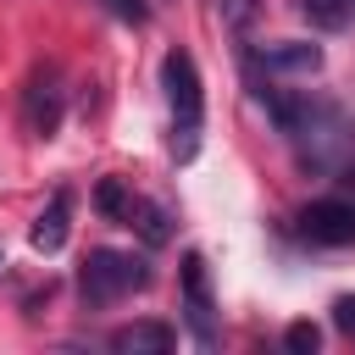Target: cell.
<instances>
[{"instance_id": "cell-1", "label": "cell", "mask_w": 355, "mask_h": 355, "mask_svg": "<svg viewBox=\"0 0 355 355\" xmlns=\"http://www.w3.org/2000/svg\"><path fill=\"white\" fill-rule=\"evenodd\" d=\"M266 105V116L277 122V133L294 144V155L316 172H338L355 150V122L349 111L327 105V100H311V94H283V89H261L255 94Z\"/></svg>"}, {"instance_id": "cell-14", "label": "cell", "mask_w": 355, "mask_h": 355, "mask_svg": "<svg viewBox=\"0 0 355 355\" xmlns=\"http://www.w3.org/2000/svg\"><path fill=\"white\" fill-rule=\"evenodd\" d=\"M216 11H222V17H227V22L239 28V33H244V28L255 22V0H216Z\"/></svg>"}, {"instance_id": "cell-7", "label": "cell", "mask_w": 355, "mask_h": 355, "mask_svg": "<svg viewBox=\"0 0 355 355\" xmlns=\"http://www.w3.org/2000/svg\"><path fill=\"white\" fill-rule=\"evenodd\" d=\"M172 344H178V333L166 322H128V327L111 333V349L116 355H166Z\"/></svg>"}, {"instance_id": "cell-4", "label": "cell", "mask_w": 355, "mask_h": 355, "mask_svg": "<svg viewBox=\"0 0 355 355\" xmlns=\"http://www.w3.org/2000/svg\"><path fill=\"white\" fill-rule=\"evenodd\" d=\"M183 322H189V333H194V344H216L222 333H216V300H211V277H205V261L189 250L183 255Z\"/></svg>"}, {"instance_id": "cell-13", "label": "cell", "mask_w": 355, "mask_h": 355, "mask_svg": "<svg viewBox=\"0 0 355 355\" xmlns=\"http://www.w3.org/2000/svg\"><path fill=\"white\" fill-rule=\"evenodd\" d=\"M316 344H322V327H316V322H288L283 349H294V355H316Z\"/></svg>"}, {"instance_id": "cell-9", "label": "cell", "mask_w": 355, "mask_h": 355, "mask_svg": "<svg viewBox=\"0 0 355 355\" xmlns=\"http://www.w3.org/2000/svg\"><path fill=\"white\" fill-rule=\"evenodd\" d=\"M67 216H72V200H67V189H55L50 205L39 211V222H33V244H39L44 255H55V250L67 244V227H72Z\"/></svg>"}, {"instance_id": "cell-11", "label": "cell", "mask_w": 355, "mask_h": 355, "mask_svg": "<svg viewBox=\"0 0 355 355\" xmlns=\"http://www.w3.org/2000/svg\"><path fill=\"white\" fill-rule=\"evenodd\" d=\"M166 222H172V216H166L161 205H150V200H139V194H133V205H128V227H139V233H144V244H166V239H172V227H166Z\"/></svg>"}, {"instance_id": "cell-3", "label": "cell", "mask_w": 355, "mask_h": 355, "mask_svg": "<svg viewBox=\"0 0 355 355\" xmlns=\"http://www.w3.org/2000/svg\"><path fill=\"white\" fill-rule=\"evenodd\" d=\"M133 288H150V261L144 255H128V250H89L83 272H78V294L89 311H105L116 305L122 294Z\"/></svg>"}, {"instance_id": "cell-10", "label": "cell", "mask_w": 355, "mask_h": 355, "mask_svg": "<svg viewBox=\"0 0 355 355\" xmlns=\"http://www.w3.org/2000/svg\"><path fill=\"white\" fill-rule=\"evenodd\" d=\"M294 6H300V17H305L311 28H322V33L355 28V0H294Z\"/></svg>"}, {"instance_id": "cell-12", "label": "cell", "mask_w": 355, "mask_h": 355, "mask_svg": "<svg viewBox=\"0 0 355 355\" xmlns=\"http://www.w3.org/2000/svg\"><path fill=\"white\" fill-rule=\"evenodd\" d=\"M94 205H100V211H105L111 222H128V205H133V194H128V189H122L116 178H105V183L94 189Z\"/></svg>"}, {"instance_id": "cell-5", "label": "cell", "mask_w": 355, "mask_h": 355, "mask_svg": "<svg viewBox=\"0 0 355 355\" xmlns=\"http://www.w3.org/2000/svg\"><path fill=\"white\" fill-rule=\"evenodd\" d=\"M300 233L311 244H355V200H344V194L311 200L300 211Z\"/></svg>"}, {"instance_id": "cell-6", "label": "cell", "mask_w": 355, "mask_h": 355, "mask_svg": "<svg viewBox=\"0 0 355 355\" xmlns=\"http://www.w3.org/2000/svg\"><path fill=\"white\" fill-rule=\"evenodd\" d=\"M22 128L33 139H50L61 128V78H55V67L28 78V89H22Z\"/></svg>"}, {"instance_id": "cell-8", "label": "cell", "mask_w": 355, "mask_h": 355, "mask_svg": "<svg viewBox=\"0 0 355 355\" xmlns=\"http://www.w3.org/2000/svg\"><path fill=\"white\" fill-rule=\"evenodd\" d=\"M261 67L266 72H316L322 67V44H305V39H283V44H266V55H261Z\"/></svg>"}, {"instance_id": "cell-15", "label": "cell", "mask_w": 355, "mask_h": 355, "mask_svg": "<svg viewBox=\"0 0 355 355\" xmlns=\"http://www.w3.org/2000/svg\"><path fill=\"white\" fill-rule=\"evenodd\" d=\"M333 327H338V333H349V338H355V294H344V300H338V305H333Z\"/></svg>"}, {"instance_id": "cell-2", "label": "cell", "mask_w": 355, "mask_h": 355, "mask_svg": "<svg viewBox=\"0 0 355 355\" xmlns=\"http://www.w3.org/2000/svg\"><path fill=\"white\" fill-rule=\"evenodd\" d=\"M161 89H166V105H172V150H178V161H194L200 122H205V89H200V72H194L189 50H166Z\"/></svg>"}, {"instance_id": "cell-17", "label": "cell", "mask_w": 355, "mask_h": 355, "mask_svg": "<svg viewBox=\"0 0 355 355\" xmlns=\"http://www.w3.org/2000/svg\"><path fill=\"white\" fill-rule=\"evenodd\" d=\"M338 172H344V183H349V189H355V155H349V161H344V166H338Z\"/></svg>"}, {"instance_id": "cell-16", "label": "cell", "mask_w": 355, "mask_h": 355, "mask_svg": "<svg viewBox=\"0 0 355 355\" xmlns=\"http://www.w3.org/2000/svg\"><path fill=\"white\" fill-rule=\"evenodd\" d=\"M105 6H111V17H122V22H144V17H150L144 0H105Z\"/></svg>"}]
</instances>
